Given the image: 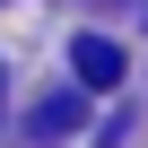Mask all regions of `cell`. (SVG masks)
I'll list each match as a JSON object with an SVG mask.
<instances>
[{
    "label": "cell",
    "instance_id": "6da1fadb",
    "mask_svg": "<svg viewBox=\"0 0 148 148\" xmlns=\"http://www.w3.org/2000/svg\"><path fill=\"white\" fill-rule=\"evenodd\" d=\"M70 61H79L87 87H113V79H122V44H105V35H79V52H70Z\"/></svg>",
    "mask_w": 148,
    "mask_h": 148
},
{
    "label": "cell",
    "instance_id": "7a4b0ae2",
    "mask_svg": "<svg viewBox=\"0 0 148 148\" xmlns=\"http://www.w3.org/2000/svg\"><path fill=\"white\" fill-rule=\"evenodd\" d=\"M35 122H44V131H70V122H79V96H44Z\"/></svg>",
    "mask_w": 148,
    "mask_h": 148
}]
</instances>
